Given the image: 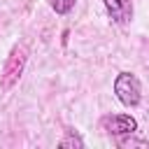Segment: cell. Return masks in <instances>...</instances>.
I'll use <instances>...</instances> for the list:
<instances>
[{
	"label": "cell",
	"instance_id": "obj_2",
	"mask_svg": "<svg viewBox=\"0 0 149 149\" xmlns=\"http://www.w3.org/2000/svg\"><path fill=\"white\" fill-rule=\"evenodd\" d=\"M26 61H28L26 47H23V44H14L12 51H9V56H7V61H5L2 74H0L2 88H12V86L21 79V74H23V70H26Z\"/></svg>",
	"mask_w": 149,
	"mask_h": 149
},
{
	"label": "cell",
	"instance_id": "obj_4",
	"mask_svg": "<svg viewBox=\"0 0 149 149\" xmlns=\"http://www.w3.org/2000/svg\"><path fill=\"white\" fill-rule=\"evenodd\" d=\"M109 19L119 26H126L133 21V2L130 0H102Z\"/></svg>",
	"mask_w": 149,
	"mask_h": 149
},
{
	"label": "cell",
	"instance_id": "obj_3",
	"mask_svg": "<svg viewBox=\"0 0 149 149\" xmlns=\"http://www.w3.org/2000/svg\"><path fill=\"white\" fill-rule=\"evenodd\" d=\"M102 128L109 133V135H114V137H123V135H133L135 130H137V121H135V116H130V114H107V116H102Z\"/></svg>",
	"mask_w": 149,
	"mask_h": 149
},
{
	"label": "cell",
	"instance_id": "obj_1",
	"mask_svg": "<svg viewBox=\"0 0 149 149\" xmlns=\"http://www.w3.org/2000/svg\"><path fill=\"white\" fill-rule=\"evenodd\" d=\"M114 95L123 107H137L142 100V84L133 72H119L114 79Z\"/></svg>",
	"mask_w": 149,
	"mask_h": 149
},
{
	"label": "cell",
	"instance_id": "obj_5",
	"mask_svg": "<svg viewBox=\"0 0 149 149\" xmlns=\"http://www.w3.org/2000/svg\"><path fill=\"white\" fill-rule=\"evenodd\" d=\"M74 5H77V0H49V7H51L56 14H61V16L70 14V12L74 9Z\"/></svg>",
	"mask_w": 149,
	"mask_h": 149
},
{
	"label": "cell",
	"instance_id": "obj_6",
	"mask_svg": "<svg viewBox=\"0 0 149 149\" xmlns=\"http://www.w3.org/2000/svg\"><path fill=\"white\" fill-rule=\"evenodd\" d=\"M58 147H63V149H70V147H77V149H81L84 147V140L74 133V130H68L65 133V137L58 142Z\"/></svg>",
	"mask_w": 149,
	"mask_h": 149
}]
</instances>
